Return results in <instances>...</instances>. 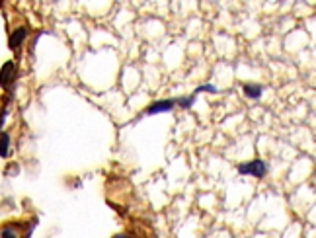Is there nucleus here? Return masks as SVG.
Instances as JSON below:
<instances>
[{"label":"nucleus","mask_w":316,"mask_h":238,"mask_svg":"<svg viewBox=\"0 0 316 238\" xmlns=\"http://www.w3.org/2000/svg\"><path fill=\"white\" fill-rule=\"evenodd\" d=\"M238 172H240L242 176L263 178L265 172H267V166H265V162H262V160H250V162H246V164L238 166Z\"/></svg>","instance_id":"obj_1"},{"label":"nucleus","mask_w":316,"mask_h":238,"mask_svg":"<svg viewBox=\"0 0 316 238\" xmlns=\"http://www.w3.org/2000/svg\"><path fill=\"white\" fill-rule=\"evenodd\" d=\"M14 76H16V65H14L12 61L4 63V67L0 69V86H2V88H8L10 82L14 80Z\"/></svg>","instance_id":"obj_2"},{"label":"nucleus","mask_w":316,"mask_h":238,"mask_svg":"<svg viewBox=\"0 0 316 238\" xmlns=\"http://www.w3.org/2000/svg\"><path fill=\"white\" fill-rule=\"evenodd\" d=\"M176 106V100H160V102H154L152 106L146 108V115H156V113H166V111H172Z\"/></svg>","instance_id":"obj_3"},{"label":"nucleus","mask_w":316,"mask_h":238,"mask_svg":"<svg viewBox=\"0 0 316 238\" xmlns=\"http://www.w3.org/2000/svg\"><path fill=\"white\" fill-rule=\"evenodd\" d=\"M26 36H28V30H26V28H18V30H14V32L10 34V41H8L10 49H14V51H16L18 47L24 43Z\"/></svg>","instance_id":"obj_4"},{"label":"nucleus","mask_w":316,"mask_h":238,"mask_svg":"<svg viewBox=\"0 0 316 238\" xmlns=\"http://www.w3.org/2000/svg\"><path fill=\"white\" fill-rule=\"evenodd\" d=\"M242 90H244V96H248L250 100H258L262 96L263 88L260 84H242Z\"/></svg>","instance_id":"obj_5"},{"label":"nucleus","mask_w":316,"mask_h":238,"mask_svg":"<svg viewBox=\"0 0 316 238\" xmlns=\"http://www.w3.org/2000/svg\"><path fill=\"white\" fill-rule=\"evenodd\" d=\"M8 152H10V135L2 133L0 135V156H8Z\"/></svg>","instance_id":"obj_6"},{"label":"nucleus","mask_w":316,"mask_h":238,"mask_svg":"<svg viewBox=\"0 0 316 238\" xmlns=\"http://www.w3.org/2000/svg\"><path fill=\"white\" fill-rule=\"evenodd\" d=\"M0 238H18L16 226H14V224L2 226V230H0Z\"/></svg>","instance_id":"obj_7"},{"label":"nucleus","mask_w":316,"mask_h":238,"mask_svg":"<svg viewBox=\"0 0 316 238\" xmlns=\"http://www.w3.org/2000/svg\"><path fill=\"white\" fill-rule=\"evenodd\" d=\"M195 98H197L195 94H192L190 98H182V100H180V106H182V108H186V110H188V108H192L193 102H195Z\"/></svg>","instance_id":"obj_8"},{"label":"nucleus","mask_w":316,"mask_h":238,"mask_svg":"<svg viewBox=\"0 0 316 238\" xmlns=\"http://www.w3.org/2000/svg\"><path fill=\"white\" fill-rule=\"evenodd\" d=\"M199 92H213V94H217V92H219V90H217L215 86H211V84H205V86H199V88H195V92H193V94L197 96Z\"/></svg>","instance_id":"obj_9"},{"label":"nucleus","mask_w":316,"mask_h":238,"mask_svg":"<svg viewBox=\"0 0 316 238\" xmlns=\"http://www.w3.org/2000/svg\"><path fill=\"white\" fill-rule=\"evenodd\" d=\"M4 119H6V110L0 111V129H2V125H4Z\"/></svg>","instance_id":"obj_10"},{"label":"nucleus","mask_w":316,"mask_h":238,"mask_svg":"<svg viewBox=\"0 0 316 238\" xmlns=\"http://www.w3.org/2000/svg\"><path fill=\"white\" fill-rule=\"evenodd\" d=\"M111 238H133L131 234H125V232H119V234H115V236H111Z\"/></svg>","instance_id":"obj_11"}]
</instances>
